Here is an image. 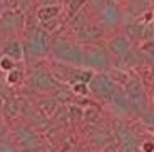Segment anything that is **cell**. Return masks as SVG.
Instances as JSON below:
<instances>
[{
    "mask_svg": "<svg viewBox=\"0 0 154 152\" xmlns=\"http://www.w3.org/2000/svg\"><path fill=\"white\" fill-rule=\"evenodd\" d=\"M52 42H54V35L47 32L40 23L34 27L32 30H25V38H23V52L25 59H45L50 55L52 50Z\"/></svg>",
    "mask_w": 154,
    "mask_h": 152,
    "instance_id": "6da1fadb",
    "label": "cell"
},
{
    "mask_svg": "<svg viewBox=\"0 0 154 152\" xmlns=\"http://www.w3.org/2000/svg\"><path fill=\"white\" fill-rule=\"evenodd\" d=\"M50 55L54 57V60L62 64L72 65V67H84V47L66 37L54 38Z\"/></svg>",
    "mask_w": 154,
    "mask_h": 152,
    "instance_id": "7a4b0ae2",
    "label": "cell"
},
{
    "mask_svg": "<svg viewBox=\"0 0 154 152\" xmlns=\"http://www.w3.org/2000/svg\"><path fill=\"white\" fill-rule=\"evenodd\" d=\"M96 22L102 27V30L107 32H117L121 27L124 25V8L121 7L119 2L114 0H107L106 5L97 12L96 15Z\"/></svg>",
    "mask_w": 154,
    "mask_h": 152,
    "instance_id": "3957f363",
    "label": "cell"
},
{
    "mask_svg": "<svg viewBox=\"0 0 154 152\" xmlns=\"http://www.w3.org/2000/svg\"><path fill=\"white\" fill-rule=\"evenodd\" d=\"M84 67H89L96 72H107L112 67V55L107 47L102 44L84 45Z\"/></svg>",
    "mask_w": 154,
    "mask_h": 152,
    "instance_id": "277c9868",
    "label": "cell"
},
{
    "mask_svg": "<svg viewBox=\"0 0 154 152\" xmlns=\"http://www.w3.org/2000/svg\"><path fill=\"white\" fill-rule=\"evenodd\" d=\"M117 84H116L112 77L107 72H97L94 74L92 80L89 82V90L96 99L102 100V102H112L116 92H117Z\"/></svg>",
    "mask_w": 154,
    "mask_h": 152,
    "instance_id": "5b68a950",
    "label": "cell"
},
{
    "mask_svg": "<svg viewBox=\"0 0 154 152\" xmlns=\"http://www.w3.org/2000/svg\"><path fill=\"white\" fill-rule=\"evenodd\" d=\"M27 29V15L15 7H7L0 14V30L8 35L23 34Z\"/></svg>",
    "mask_w": 154,
    "mask_h": 152,
    "instance_id": "8992f818",
    "label": "cell"
},
{
    "mask_svg": "<svg viewBox=\"0 0 154 152\" xmlns=\"http://www.w3.org/2000/svg\"><path fill=\"white\" fill-rule=\"evenodd\" d=\"M27 80L35 92H42V94H45V92H54L59 87V84H60L54 77V74L50 72V68L40 67V65L34 67L29 72Z\"/></svg>",
    "mask_w": 154,
    "mask_h": 152,
    "instance_id": "52a82bcc",
    "label": "cell"
},
{
    "mask_svg": "<svg viewBox=\"0 0 154 152\" xmlns=\"http://www.w3.org/2000/svg\"><path fill=\"white\" fill-rule=\"evenodd\" d=\"M74 35H75L79 44L89 45V44H99L100 40L104 38L106 32L102 30V27L97 22H89V23H85L84 27H81Z\"/></svg>",
    "mask_w": 154,
    "mask_h": 152,
    "instance_id": "ba28073f",
    "label": "cell"
},
{
    "mask_svg": "<svg viewBox=\"0 0 154 152\" xmlns=\"http://www.w3.org/2000/svg\"><path fill=\"white\" fill-rule=\"evenodd\" d=\"M106 47H107V50L111 52V55L114 59H121V57H124V55L129 52V49L132 47V40L127 37L124 32H117V34H114L112 37L107 38Z\"/></svg>",
    "mask_w": 154,
    "mask_h": 152,
    "instance_id": "9c48e42d",
    "label": "cell"
},
{
    "mask_svg": "<svg viewBox=\"0 0 154 152\" xmlns=\"http://www.w3.org/2000/svg\"><path fill=\"white\" fill-rule=\"evenodd\" d=\"M15 139H17V142H19L20 149L35 150V149L40 147V135H38L32 127H17Z\"/></svg>",
    "mask_w": 154,
    "mask_h": 152,
    "instance_id": "30bf717a",
    "label": "cell"
},
{
    "mask_svg": "<svg viewBox=\"0 0 154 152\" xmlns=\"http://www.w3.org/2000/svg\"><path fill=\"white\" fill-rule=\"evenodd\" d=\"M114 135H116V141L119 142L121 149H124V150H134V149H139V145H141V144H137V139H136L134 132L127 126H124V124H119L116 127Z\"/></svg>",
    "mask_w": 154,
    "mask_h": 152,
    "instance_id": "8fae6325",
    "label": "cell"
},
{
    "mask_svg": "<svg viewBox=\"0 0 154 152\" xmlns=\"http://www.w3.org/2000/svg\"><path fill=\"white\" fill-rule=\"evenodd\" d=\"M124 15H131L134 19L143 17L147 10H151L149 0H124Z\"/></svg>",
    "mask_w": 154,
    "mask_h": 152,
    "instance_id": "7c38bea8",
    "label": "cell"
},
{
    "mask_svg": "<svg viewBox=\"0 0 154 152\" xmlns=\"http://www.w3.org/2000/svg\"><path fill=\"white\" fill-rule=\"evenodd\" d=\"M0 53L8 55V57H12L17 62H22L23 59H25L23 44H22V40H19V38H8V40H5V44L2 45V49H0Z\"/></svg>",
    "mask_w": 154,
    "mask_h": 152,
    "instance_id": "4fadbf2b",
    "label": "cell"
},
{
    "mask_svg": "<svg viewBox=\"0 0 154 152\" xmlns=\"http://www.w3.org/2000/svg\"><path fill=\"white\" fill-rule=\"evenodd\" d=\"M64 12V5L62 4H55V5H38L37 10H35V19L38 23L47 22V20H52L55 17L62 15Z\"/></svg>",
    "mask_w": 154,
    "mask_h": 152,
    "instance_id": "5bb4252c",
    "label": "cell"
},
{
    "mask_svg": "<svg viewBox=\"0 0 154 152\" xmlns=\"http://www.w3.org/2000/svg\"><path fill=\"white\" fill-rule=\"evenodd\" d=\"M144 27H146V23L137 19V20H132V22H124L122 32L131 38L132 44L141 42V40H143V34H144Z\"/></svg>",
    "mask_w": 154,
    "mask_h": 152,
    "instance_id": "9a60e30c",
    "label": "cell"
},
{
    "mask_svg": "<svg viewBox=\"0 0 154 152\" xmlns=\"http://www.w3.org/2000/svg\"><path fill=\"white\" fill-rule=\"evenodd\" d=\"M23 80H25V70H23V67L19 64L12 68V70H8V72L5 74V82H7L8 85H12V87L22 84Z\"/></svg>",
    "mask_w": 154,
    "mask_h": 152,
    "instance_id": "2e32d148",
    "label": "cell"
},
{
    "mask_svg": "<svg viewBox=\"0 0 154 152\" xmlns=\"http://www.w3.org/2000/svg\"><path fill=\"white\" fill-rule=\"evenodd\" d=\"M2 110H4V115H5L7 119H15L17 115L20 114V110H22V104H20V99H17V97L7 99V102L4 104Z\"/></svg>",
    "mask_w": 154,
    "mask_h": 152,
    "instance_id": "e0dca14e",
    "label": "cell"
},
{
    "mask_svg": "<svg viewBox=\"0 0 154 152\" xmlns=\"http://www.w3.org/2000/svg\"><path fill=\"white\" fill-rule=\"evenodd\" d=\"M59 107H60V102L55 97H47V99H44L38 104V109H40L42 115H45V117H54V114L57 112Z\"/></svg>",
    "mask_w": 154,
    "mask_h": 152,
    "instance_id": "ac0fdd59",
    "label": "cell"
},
{
    "mask_svg": "<svg viewBox=\"0 0 154 152\" xmlns=\"http://www.w3.org/2000/svg\"><path fill=\"white\" fill-rule=\"evenodd\" d=\"M69 87H70V90H72V94L75 95V97H87V95L91 94L89 84L87 82H82V80H74V82L69 84Z\"/></svg>",
    "mask_w": 154,
    "mask_h": 152,
    "instance_id": "d6986e66",
    "label": "cell"
},
{
    "mask_svg": "<svg viewBox=\"0 0 154 152\" xmlns=\"http://www.w3.org/2000/svg\"><path fill=\"white\" fill-rule=\"evenodd\" d=\"M87 5V0H67V8H66V19L69 20L74 17L77 12H81L82 8Z\"/></svg>",
    "mask_w": 154,
    "mask_h": 152,
    "instance_id": "ffe728a7",
    "label": "cell"
},
{
    "mask_svg": "<svg viewBox=\"0 0 154 152\" xmlns=\"http://www.w3.org/2000/svg\"><path fill=\"white\" fill-rule=\"evenodd\" d=\"M100 119V112L94 104H89L87 109H84V120L87 124H97Z\"/></svg>",
    "mask_w": 154,
    "mask_h": 152,
    "instance_id": "44dd1931",
    "label": "cell"
},
{
    "mask_svg": "<svg viewBox=\"0 0 154 152\" xmlns=\"http://www.w3.org/2000/svg\"><path fill=\"white\" fill-rule=\"evenodd\" d=\"M17 64H19V62L14 60L12 57H8V55H4V53H0V68H2L5 74H7L8 70H12V68L15 67Z\"/></svg>",
    "mask_w": 154,
    "mask_h": 152,
    "instance_id": "7402d4cb",
    "label": "cell"
},
{
    "mask_svg": "<svg viewBox=\"0 0 154 152\" xmlns=\"http://www.w3.org/2000/svg\"><path fill=\"white\" fill-rule=\"evenodd\" d=\"M106 2H107V0H87V5H85V7L89 8V12H92L94 15H96L97 12L106 5Z\"/></svg>",
    "mask_w": 154,
    "mask_h": 152,
    "instance_id": "603a6c76",
    "label": "cell"
},
{
    "mask_svg": "<svg viewBox=\"0 0 154 152\" xmlns=\"http://www.w3.org/2000/svg\"><path fill=\"white\" fill-rule=\"evenodd\" d=\"M139 149H141V150H149V152H152V150H154V142H152V141H144V142H141Z\"/></svg>",
    "mask_w": 154,
    "mask_h": 152,
    "instance_id": "cb8c5ba5",
    "label": "cell"
},
{
    "mask_svg": "<svg viewBox=\"0 0 154 152\" xmlns=\"http://www.w3.org/2000/svg\"><path fill=\"white\" fill-rule=\"evenodd\" d=\"M37 5H55V4H62L64 0H35Z\"/></svg>",
    "mask_w": 154,
    "mask_h": 152,
    "instance_id": "d4e9b609",
    "label": "cell"
},
{
    "mask_svg": "<svg viewBox=\"0 0 154 152\" xmlns=\"http://www.w3.org/2000/svg\"><path fill=\"white\" fill-rule=\"evenodd\" d=\"M8 7V0H0V14Z\"/></svg>",
    "mask_w": 154,
    "mask_h": 152,
    "instance_id": "484cf974",
    "label": "cell"
},
{
    "mask_svg": "<svg viewBox=\"0 0 154 152\" xmlns=\"http://www.w3.org/2000/svg\"><path fill=\"white\" fill-rule=\"evenodd\" d=\"M7 102V97H5L4 95V92L0 90V109H2V107H4V104Z\"/></svg>",
    "mask_w": 154,
    "mask_h": 152,
    "instance_id": "4316f807",
    "label": "cell"
},
{
    "mask_svg": "<svg viewBox=\"0 0 154 152\" xmlns=\"http://www.w3.org/2000/svg\"><path fill=\"white\" fill-rule=\"evenodd\" d=\"M2 79H5V72L0 68V80H2Z\"/></svg>",
    "mask_w": 154,
    "mask_h": 152,
    "instance_id": "83f0119b",
    "label": "cell"
},
{
    "mask_svg": "<svg viewBox=\"0 0 154 152\" xmlns=\"http://www.w3.org/2000/svg\"><path fill=\"white\" fill-rule=\"evenodd\" d=\"M114 2H119V4H122V2H124V0H114Z\"/></svg>",
    "mask_w": 154,
    "mask_h": 152,
    "instance_id": "f1b7e54d",
    "label": "cell"
},
{
    "mask_svg": "<svg viewBox=\"0 0 154 152\" xmlns=\"http://www.w3.org/2000/svg\"><path fill=\"white\" fill-rule=\"evenodd\" d=\"M149 2H151V4H154V0H149Z\"/></svg>",
    "mask_w": 154,
    "mask_h": 152,
    "instance_id": "f546056e",
    "label": "cell"
}]
</instances>
